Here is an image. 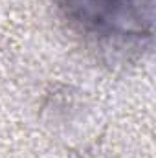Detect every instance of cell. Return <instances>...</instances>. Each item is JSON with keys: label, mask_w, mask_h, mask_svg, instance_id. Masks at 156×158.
Here are the masks:
<instances>
[{"label": "cell", "mask_w": 156, "mask_h": 158, "mask_svg": "<svg viewBox=\"0 0 156 158\" xmlns=\"http://www.w3.org/2000/svg\"><path fill=\"white\" fill-rule=\"evenodd\" d=\"M81 33L110 44H138L154 33L156 0H59Z\"/></svg>", "instance_id": "obj_1"}]
</instances>
